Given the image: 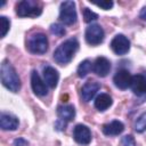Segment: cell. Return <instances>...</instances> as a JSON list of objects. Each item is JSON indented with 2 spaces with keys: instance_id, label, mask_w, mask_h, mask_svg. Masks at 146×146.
I'll return each instance as SVG.
<instances>
[{
  "instance_id": "obj_1",
  "label": "cell",
  "mask_w": 146,
  "mask_h": 146,
  "mask_svg": "<svg viewBox=\"0 0 146 146\" xmlns=\"http://www.w3.org/2000/svg\"><path fill=\"white\" fill-rule=\"evenodd\" d=\"M79 49V42L75 38L67 39L64 41L60 46L57 47V49L54 52V59L59 65H65L72 60L75 52Z\"/></svg>"
},
{
  "instance_id": "obj_2",
  "label": "cell",
  "mask_w": 146,
  "mask_h": 146,
  "mask_svg": "<svg viewBox=\"0 0 146 146\" xmlns=\"http://www.w3.org/2000/svg\"><path fill=\"white\" fill-rule=\"evenodd\" d=\"M1 82L8 90L13 92H18L21 89L19 76L8 60H3L1 64Z\"/></svg>"
},
{
  "instance_id": "obj_3",
  "label": "cell",
  "mask_w": 146,
  "mask_h": 146,
  "mask_svg": "<svg viewBox=\"0 0 146 146\" xmlns=\"http://www.w3.org/2000/svg\"><path fill=\"white\" fill-rule=\"evenodd\" d=\"M41 13V6L34 0H23L16 5V14L19 17H36Z\"/></svg>"
},
{
  "instance_id": "obj_4",
  "label": "cell",
  "mask_w": 146,
  "mask_h": 146,
  "mask_svg": "<svg viewBox=\"0 0 146 146\" xmlns=\"http://www.w3.org/2000/svg\"><path fill=\"white\" fill-rule=\"evenodd\" d=\"M27 49L32 54L42 55L48 50V39L43 33H34L29 38Z\"/></svg>"
},
{
  "instance_id": "obj_5",
  "label": "cell",
  "mask_w": 146,
  "mask_h": 146,
  "mask_svg": "<svg viewBox=\"0 0 146 146\" xmlns=\"http://www.w3.org/2000/svg\"><path fill=\"white\" fill-rule=\"evenodd\" d=\"M76 10H75V2L74 1H64L60 5L59 10V19L66 24L72 25L76 22Z\"/></svg>"
},
{
  "instance_id": "obj_6",
  "label": "cell",
  "mask_w": 146,
  "mask_h": 146,
  "mask_svg": "<svg viewBox=\"0 0 146 146\" xmlns=\"http://www.w3.org/2000/svg\"><path fill=\"white\" fill-rule=\"evenodd\" d=\"M84 36H86V41L91 44V46H97L99 43L103 42L104 40V36H105V33H104V30L102 26L97 25V24H92L90 26L87 27L86 30V33H84Z\"/></svg>"
},
{
  "instance_id": "obj_7",
  "label": "cell",
  "mask_w": 146,
  "mask_h": 146,
  "mask_svg": "<svg viewBox=\"0 0 146 146\" xmlns=\"http://www.w3.org/2000/svg\"><path fill=\"white\" fill-rule=\"evenodd\" d=\"M111 49L116 55H125L130 49V41L123 34H116L111 41Z\"/></svg>"
},
{
  "instance_id": "obj_8",
  "label": "cell",
  "mask_w": 146,
  "mask_h": 146,
  "mask_svg": "<svg viewBox=\"0 0 146 146\" xmlns=\"http://www.w3.org/2000/svg\"><path fill=\"white\" fill-rule=\"evenodd\" d=\"M73 138L78 144L88 145L91 141V132L84 124H76L73 130Z\"/></svg>"
},
{
  "instance_id": "obj_9",
  "label": "cell",
  "mask_w": 146,
  "mask_h": 146,
  "mask_svg": "<svg viewBox=\"0 0 146 146\" xmlns=\"http://www.w3.org/2000/svg\"><path fill=\"white\" fill-rule=\"evenodd\" d=\"M130 87L135 95L139 97H146V75L143 74L133 75Z\"/></svg>"
},
{
  "instance_id": "obj_10",
  "label": "cell",
  "mask_w": 146,
  "mask_h": 146,
  "mask_svg": "<svg viewBox=\"0 0 146 146\" xmlns=\"http://www.w3.org/2000/svg\"><path fill=\"white\" fill-rule=\"evenodd\" d=\"M131 80H132V76H131L130 72L127 71V70H123V68H122V70H119V71L115 73L114 78H113L114 84H115L119 89H122V90H124V89H127L128 87H130Z\"/></svg>"
},
{
  "instance_id": "obj_11",
  "label": "cell",
  "mask_w": 146,
  "mask_h": 146,
  "mask_svg": "<svg viewBox=\"0 0 146 146\" xmlns=\"http://www.w3.org/2000/svg\"><path fill=\"white\" fill-rule=\"evenodd\" d=\"M31 86L33 92L38 96H46L48 94L47 83L40 78V75L35 71H33L31 74Z\"/></svg>"
},
{
  "instance_id": "obj_12",
  "label": "cell",
  "mask_w": 146,
  "mask_h": 146,
  "mask_svg": "<svg viewBox=\"0 0 146 146\" xmlns=\"http://www.w3.org/2000/svg\"><path fill=\"white\" fill-rule=\"evenodd\" d=\"M92 70H94V72H95L98 76L104 78V76H106V75L110 73V71H111V63H110V60H108L106 57H103V56L97 57L96 60H95V63H94Z\"/></svg>"
},
{
  "instance_id": "obj_13",
  "label": "cell",
  "mask_w": 146,
  "mask_h": 146,
  "mask_svg": "<svg viewBox=\"0 0 146 146\" xmlns=\"http://www.w3.org/2000/svg\"><path fill=\"white\" fill-rule=\"evenodd\" d=\"M99 83L96 81H88L81 88V97L84 102H90L99 90Z\"/></svg>"
},
{
  "instance_id": "obj_14",
  "label": "cell",
  "mask_w": 146,
  "mask_h": 146,
  "mask_svg": "<svg viewBox=\"0 0 146 146\" xmlns=\"http://www.w3.org/2000/svg\"><path fill=\"white\" fill-rule=\"evenodd\" d=\"M0 127L3 130H16L18 128V119L10 113H1L0 115Z\"/></svg>"
},
{
  "instance_id": "obj_15",
  "label": "cell",
  "mask_w": 146,
  "mask_h": 146,
  "mask_svg": "<svg viewBox=\"0 0 146 146\" xmlns=\"http://www.w3.org/2000/svg\"><path fill=\"white\" fill-rule=\"evenodd\" d=\"M43 78H44V82L47 83L48 87L56 88L58 80H59V74H58L57 70H55L54 67L46 66L43 68Z\"/></svg>"
},
{
  "instance_id": "obj_16",
  "label": "cell",
  "mask_w": 146,
  "mask_h": 146,
  "mask_svg": "<svg viewBox=\"0 0 146 146\" xmlns=\"http://www.w3.org/2000/svg\"><path fill=\"white\" fill-rule=\"evenodd\" d=\"M124 130V125L121 121L114 120L103 127V132L106 136H117Z\"/></svg>"
},
{
  "instance_id": "obj_17",
  "label": "cell",
  "mask_w": 146,
  "mask_h": 146,
  "mask_svg": "<svg viewBox=\"0 0 146 146\" xmlns=\"http://www.w3.org/2000/svg\"><path fill=\"white\" fill-rule=\"evenodd\" d=\"M57 115L59 120L63 121H72L75 116V110L72 105H62L57 108Z\"/></svg>"
},
{
  "instance_id": "obj_18",
  "label": "cell",
  "mask_w": 146,
  "mask_h": 146,
  "mask_svg": "<svg viewBox=\"0 0 146 146\" xmlns=\"http://www.w3.org/2000/svg\"><path fill=\"white\" fill-rule=\"evenodd\" d=\"M112 103H113V100H112V97L110 95H107V94H100L95 99V107L98 111L103 112V111H106L112 105Z\"/></svg>"
},
{
  "instance_id": "obj_19",
  "label": "cell",
  "mask_w": 146,
  "mask_h": 146,
  "mask_svg": "<svg viewBox=\"0 0 146 146\" xmlns=\"http://www.w3.org/2000/svg\"><path fill=\"white\" fill-rule=\"evenodd\" d=\"M92 67H94V65L91 64V62H90L89 59H86V60L81 62L80 65H79V67H78V71H76L78 76H79V78H84V76H87V75L90 73V71L92 70Z\"/></svg>"
},
{
  "instance_id": "obj_20",
  "label": "cell",
  "mask_w": 146,
  "mask_h": 146,
  "mask_svg": "<svg viewBox=\"0 0 146 146\" xmlns=\"http://www.w3.org/2000/svg\"><path fill=\"white\" fill-rule=\"evenodd\" d=\"M135 130L137 132H144L146 130V112L143 113L135 123Z\"/></svg>"
},
{
  "instance_id": "obj_21",
  "label": "cell",
  "mask_w": 146,
  "mask_h": 146,
  "mask_svg": "<svg viewBox=\"0 0 146 146\" xmlns=\"http://www.w3.org/2000/svg\"><path fill=\"white\" fill-rule=\"evenodd\" d=\"M83 18L86 23H90L92 21H96L98 18V15L94 11H91L89 8H84L83 9Z\"/></svg>"
},
{
  "instance_id": "obj_22",
  "label": "cell",
  "mask_w": 146,
  "mask_h": 146,
  "mask_svg": "<svg viewBox=\"0 0 146 146\" xmlns=\"http://www.w3.org/2000/svg\"><path fill=\"white\" fill-rule=\"evenodd\" d=\"M0 22H1V38L6 36L7 32L9 31V27H10V22L7 17L5 16H1L0 17Z\"/></svg>"
},
{
  "instance_id": "obj_23",
  "label": "cell",
  "mask_w": 146,
  "mask_h": 146,
  "mask_svg": "<svg viewBox=\"0 0 146 146\" xmlns=\"http://www.w3.org/2000/svg\"><path fill=\"white\" fill-rule=\"evenodd\" d=\"M50 31H51V33H54L58 36H63L65 34V29L60 24H52L50 26Z\"/></svg>"
},
{
  "instance_id": "obj_24",
  "label": "cell",
  "mask_w": 146,
  "mask_h": 146,
  "mask_svg": "<svg viewBox=\"0 0 146 146\" xmlns=\"http://www.w3.org/2000/svg\"><path fill=\"white\" fill-rule=\"evenodd\" d=\"M94 5H96L97 7L104 9V10H108L113 7V1L111 0H106V1H100V2H92Z\"/></svg>"
},
{
  "instance_id": "obj_25",
  "label": "cell",
  "mask_w": 146,
  "mask_h": 146,
  "mask_svg": "<svg viewBox=\"0 0 146 146\" xmlns=\"http://www.w3.org/2000/svg\"><path fill=\"white\" fill-rule=\"evenodd\" d=\"M122 145L123 146H136V141L132 136H124L122 138Z\"/></svg>"
},
{
  "instance_id": "obj_26",
  "label": "cell",
  "mask_w": 146,
  "mask_h": 146,
  "mask_svg": "<svg viewBox=\"0 0 146 146\" xmlns=\"http://www.w3.org/2000/svg\"><path fill=\"white\" fill-rule=\"evenodd\" d=\"M14 145L15 146H29V143L25 139H23V138H18V139L15 140Z\"/></svg>"
},
{
  "instance_id": "obj_27",
  "label": "cell",
  "mask_w": 146,
  "mask_h": 146,
  "mask_svg": "<svg viewBox=\"0 0 146 146\" xmlns=\"http://www.w3.org/2000/svg\"><path fill=\"white\" fill-rule=\"evenodd\" d=\"M140 17H141L143 19L146 21V8H144V9L141 10V13H140Z\"/></svg>"
}]
</instances>
